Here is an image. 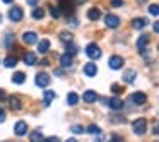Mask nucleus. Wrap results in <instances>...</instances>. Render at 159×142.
<instances>
[{"label":"nucleus","mask_w":159,"mask_h":142,"mask_svg":"<svg viewBox=\"0 0 159 142\" xmlns=\"http://www.w3.org/2000/svg\"><path fill=\"white\" fill-rule=\"evenodd\" d=\"M152 29H154V33H157V31H159V24H157V22H154V26H152Z\"/></svg>","instance_id":"obj_42"},{"label":"nucleus","mask_w":159,"mask_h":142,"mask_svg":"<svg viewBox=\"0 0 159 142\" xmlns=\"http://www.w3.org/2000/svg\"><path fill=\"white\" fill-rule=\"evenodd\" d=\"M86 55L89 57L91 60H99L103 53H101V48L96 43H89V45L86 46Z\"/></svg>","instance_id":"obj_2"},{"label":"nucleus","mask_w":159,"mask_h":142,"mask_svg":"<svg viewBox=\"0 0 159 142\" xmlns=\"http://www.w3.org/2000/svg\"><path fill=\"white\" fill-rule=\"evenodd\" d=\"M52 82V79H50V76L46 72H38L34 77V84L38 87H48V84Z\"/></svg>","instance_id":"obj_3"},{"label":"nucleus","mask_w":159,"mask_h":142,"mask_svg":"<svg viewBox=\"0 0 159 142\" xmlns=\"http://www.w3.org/2000/svg\"><path fill=\"white\" fill-rule=\"evenodd\" d=\"M135 77H137V70H134V69H128V70H125V72H123V80L127 84H134L135 82Z\"/></svg>","instance_id":"obj_13"},{"label":"nucleus","mask_w":159,"mask_h":142,"mask_svg":"<svg viewBox=\"0 0 159 142\" xmlns=\"http://www.w3.org/2000/svg\"><path fill=\"white\" fill-rule=\"evenodd\" d=\"M94 142H103V137H99V134H98V137L94 139Z\"/></svg>","instance_id":"obj_46"},{"label":"nucleus","mask_w":159,"mask_h":142,"mask_svg":"<svg viewBox=\"0 0 159 142\" xmlns=\"http://www.w3.org/2000/svg\"><path fill=\"white\" fill-rule=\"evenodd\" d=\"M123 63H125V60L121 58L120 55H113V57H110V60H108V67L113 69V70H120L121 67H123Z\"/></svg>","instance_id":"obj_5"},{"label":"nucleus","mask_w":159,"mask_h":142,"mask_svg":"<svg viewBox=\"0 0 159 142\" xmlns=\"http://www.w3.org/2000/svg\"><path fill=\"white\" fill-rule=\"evenodd\" d=\"M0 22H2V14H0Z\"/></svg>","instance_id":"obj_51"},{"label":"nucleus","mask_w":159,"mask_h":142,"mask_svg":"<svg viewBox=\"0 0 159 142\" xmlns=\"http://www.w3.org/2000/svg\"><path fill=\"white\" fill-rule=\"evenodd\" d=\"M48 50H50V41L48 39H41V41L38 43V53L45 55V53H48Z\"/></svg>","instance_id":"obj_20"},{"label":"nucleus","mask_w":159,"mask_h":142,"mask_svg":"<svg viewBox=\"0 0 159 142\" xmlns=\"http://www.w3.org/2000/svg\"><path fill=\"white\" fill-rule=\"evenodd\" d=\"M70 132H74V134H82V132H86V128L82 127V125H72V127H70Z\"/></svg>","instance_id":"obj_31"},{"label":"nucleus","mask_w":159,"mask_h":142,"mask_svg":"<svg viewBox=\"0 0 159 142\" xmlns=\"http://www.w3.org/2000/svg\"><path fill=\"white\" fill-rule=\"evenodd\" d=\"M104 22H106V26L110 29H116L118 26H120V17L115 14H108L106 17H104Z\"/></svg>","instance_id":"obj_6"},{"label":"nucleus","mask_w":159,"mask_h":142,"mask_svg":"<svg viewBox=\"0 0 159 142\" xmlns=\"http://www.w3.org/2000/svg\"><path fill=\"white\" fill-rule=\"evenodd\" d=\"M65 50H67V52L65 53H69V55H75V53H77V46L75 45H72V43H67V46H65Z\"/></svg>","instance_id":"obj_29"},{"label":"nucleus","mask_w":159,"mask_h":142,"mask_svg":"<svg viewBox=\"0 0 159 142\" xmlns=\"http://www.w3.org/2000/svg\"><path fill=\"white\" fill-rule=\"evenodd\" d=\"M41 65H43V67H46V65H50V62L45 58V60H41Z\"/></svg>","instance_id":"obj_45"},{"label":"nucleus","mask_w":159,"mask_h":142,"mask_svg":"<svg viewBox=\"0 0 159 142\" xmlns=\"http://www.w3.org/2000/svg\"><path fill=\"white\" fill-rule=\"evenodd\" d=\"M137 2H139V4H144V2H145V0H137Z\"/></svg>","instance_id":"obj_50"},{"label":"nucleus","mask_w":159,"mask_h":142,"mask_svg":"<svg viewBox=\"0 0 159 142\" xmlns=\"http://www.w3.org/2000/svg\"><path fill=\"white\" fill-rule=\"evenodd\" d=\"M145 26H147V21H145L144 17H137L132 21V28L134 29H144Z\"/></svg>","instance_id":"obj_19"},{"label":"nucleus","mask_w":159,"mask_h":142,"mask_svg":"<svg viewBox=\"0 0 159 142\" xmlns=\"http://www.w3.org/2000/svg\"><path fill=\"white\" fill-rule=\"evenodd\" d=\"M24 62H26V65H29V67L36 65V63H38V57H36V53L28 52V53L24 55Z\"/></svg>","instance_id":"obj_16"},{"label":"nucleus","mask_w":159,"mask_h":142,"mask_svg":"<svg viewBox=\"0 0 159 142\" xmlns=\"http://www.w3.org/2000/svg\"><path fill=\"white\" fill-rule=\"evenodd\" d=\"M108 103V106L111 108V110H115V111H118V110H123V99H120V98H111L110 101H106Z\"/></svg>","instance_id":"obj_10"},{"label":"nucleus","mask_w":159,"mask_h":142,"mask_svg":"<svg viewBox=\"0 0 159 142\" xmlns=\"http://www.w3.org/2000/svg\"><path fill=\"white\" fill-rule=\"evenodd\" d=\"M149 14H152V16H154V17H157L159 11H157V5H156V4L149 5Z\"/></svg>","instance_id":"obj_33"},{"label":"nucleus","mask_w":159,"mask_h":142,"mask_svg":"<svg viewBox=\"0 0 159 142\" xmlns=\"http://www.w3.org/2000/svg\"><path fill=\"white\" fill-rule=\"evenodd\" d=\"M86 132L87 134H93V135H98V134H101V128L98 127V125H94V123H91L89 127L86 128Z\"/></svg>","instance_id":"obj_28"},{"label":"nucleus","mask_w":159,"mask_h":142,"mask_svg":"<svg viewBox=\"0 0 159 142\" xmlns=\"http://www.w3.org/2000/svg\"><path fill=\"white\" fill-rule=\"evenodd\" d=\"M55 98H57L55 91H45V93H43V106H50V103H52Z\"/></svg>","instance_id":"obj_15"},{"label":"nucleus","mask_w":159,"mask_h":142,"mask_svg":"<svg viewBox=\"0 0 159 142\" xmlns=\"http://www.w3.org/2000/svg\"><path fill=\"white\" fill-rule=\"evenodd\" d=\"M43 142H60V139L55 137V135H52V137H48V139H43Z\"/></svg>","instance_id":"obj_36"},{"label":"nucleus","mask_w":159,"mask_h":142,"mask_svg":"<svg viewBox=\"0 0 159 142\" xmlns=\"http://www.w3.org/2000/svg\"><path fill=\"white\" fill-rule=\"evenodd\" d=\"M14 132H16V135H19V137L26 135V132H28V123L22 121V120H19L17 123H16V127H14Z\"/></svg>","instance_id":"obj_11"},{"label":"nucleus","mask_w":159,"mask_h":142,"mask_svg":"<svg viewBox=\"0 0 159 142\" xmlns=\"http://www.w3.org/2000/svg\"><path fill=\"white\" fill-rule=\"evenodd\" d=\"M111 91H113L115 94H120V93H123V87H121L120 84H113V86H111Z\"/></svg>","instance_id":"obj_34"},{"label":"nucleus","mask_w":159,"mask_h":142,"mask_svg":"<svg viewBox=\"0 0 159 142\" xmlns=\"http://www.w3.org/2000/svg\"><path fill=\"white\" fill-rule=\"evenodd\" d=\"M79 94L77 93H69L67 94V104H69V106H75L77 103H79Z\"/></svg>","instance_id":"obj_21"},{"label":"nucleus","mask_w":159,"mask_h":142,"mask_svg":"<svg viewBox=\"0 0 159 142\" xmlns=\"http://www.w3.org/2000/svg\"><path fill=\"white\" fill-rule=\"evenodd\" d=\"M84 74H86V77H96L98 76V65L93 62L86 63L84 65Z\"/></svg>","instance_id":"obj_8"},{"label":"nucleus","mask_w":159,"mask_h":142,"mask_svg":"<svg viewBox=\"0 0 159 142\" xmlns=\"http://www.w3.org/2000/svg\"><path fill=\"white\" fill-rule=\"evenodd\" d=\"M33 17H34L36 21H41V19L45 17V9L34 7V11H33Z\"/></svg>","instance_id":"obj_27"},{"label":"nucleus","mask_w":159,"mask_h":142,"mask_svg":"<svg viewBox=\"0 0 159 142\" xmlns=\"http://www.w3.org/2000/svg\"><path fill=\"white\" fill-rule=\"evenodd\" d=\"M111 121H115V123H125V118H121V117H113V118H111Z\"/></svg>","instance_id":"obj_38"},{"label":"nucleus","mask_w":159,"mask_h":142,"mask_svg":"<svg viewBox=\"0 0 159 142\" xmlns=\"http://www.w3.org/2000/svg\"><path fill=\"white\" fill-rule=\"evenodd\" d=\"M16 41V38H14V34H11V33H9L7 36H5V46H7V48H12V43Z\"/></svg>","instance_id":"obj_32"},{"label":"nucleus","mask_w":159,"mask_h":142,"mask_svg":"<svg viewBox=\"0 0 159 142\" xmlns=\"http://www.w3.org/2000/svg\"><path fill=\"white\" fill-rule=\"evenodd\" d=\"M5 98H7V94H5V91H4V89H0V101H2V99H5Z\"/></svg>","instance_id":"obj_41"},{"label":"nucleus","mask_w":159,"mask_h":142,"mask_svg":"<svg viewBox=\"0 0 159 142\" xmlns=\"http://www.w3.org/2000/svg\"><path fill=\"white\" fill-rule=\"evenodd\" d=\"M67 142H77L75 139H67Z\"/></svg>","instance_id":"obj_48"},{"label":"nucleus","mask_w":159,"mask_h":142,"mask_svg":"<svg viewBox=\"0 0 159 142\" xmlns=\"http://www.w3.org/2000/svg\"><path fill=\"white\" fill-rule=\"evenodd\" d=\"M43 139L45 137H43V132L39 130V128L34 132H31V135H29V140L31 142H43Z\"/></svg>","instance_id":"obj_22"},{"label":"nucleus","mask_w":159,"mask_h":142,"mask_svg":"<svg viewBox=\"0 0 159 142\" xmlns=\"http://www.w3.org/2000/svg\"><path fill=\"white\" fill-rule=\"evenodd\" d=\"M22 41H24L26 45H34V43L38 41V34H36L34 31H26L24 34H22Z\"/></svg>","instance_id":"obj_9"},{"label":"nucleus","mask_w":159,"mask_h":142,"mask_svg":"<svg viewBox=\"0 0 159 142\" xmlns=\"http://www.w3.org/2000/svg\"><path fill=\"white\" fill-rule=\"evenodd\" d=\"M151 43V34H142V36H139L137 38V50H142V48H145V46Z\"/></svg>","instance_id":"obj_12"},{"label":"nucleus","mask_w":159,"mask_h":142,"mask_svg":"<svg viewBox=\"0 0 159 142\" xmlns=\"http://www.w3.org/2000/svg\"><path fill=\"white\" fill-rule=\"evenodd\" d=\"M9 104H11V108L14 111L22 110V103H21V99H19L17 96H11V98H9Z\"/></svg>","instance_id":"obj_17"},{"label":"nucleus","mask_w":159,"mask_h":142,"mask_svg":"<svg viewBox=\"0 0 159 142\" xmlns=\"http://www.w3.org/2000/svg\"><path fill=\"white\" fill-rule=\"evenodd\" d=\"M84 2H87V0H74V4L79 5V4H84Z\"/></svg>","instance_id":"obj_44"},{"label":"nucleus","mask_w":159,"mask_h":142,"mask_svg":"<svg viewBox=\"0 0 159 142\" xmlns=\"http://www.w3.org/2000/svg\"><path fill=\"white\" fill-rule=\"evenodd\" d=\"M4 63H5V67H7V69H14V67L17 65V58H16V57H12V55H9L7 58L4 60Z\"/></svg>","instance_id":"obj_25"},{"label":"nucleus","mask_w":159,"mask_h":142,"mask_svg":"<svg viewBox=\"0 0 159 142\" xmlns=\"http://www.w3.org/2000/svg\"><path fill=\"white\" fill-rule=\"evenodd\" d=\"M0 121H5V110L0 108Z\"/></svg>","instance_id":"obj_39"},{"label":"nucleus","mask_w":159,"mask_h":142,"mask_svg":"<svg viewBox=\"0 0 159 142\" xmlns=\"http://www.w3.org/2000/svg\"><path fill=\"white\" fill-rule=\"evenodd\" d=\"M28 5H31V7H36V5H38V0H28Z\"/></svg>","instance_id":"obj_40"},{"label":"nucleus","mask_w":159,"mask_h":142,"mask_svg":"<svg viewBox=\"0 0 159 142\" xmlns=\"http://www.w3.org/2000/svg\"><path fill=\"white\" fill-rule=\"evenodd\" d=\"M48 9H50V16H52L53 19H58V17H60V11H58V7L52 5V7H48Z\"/></svg>","instance_id":"obj_30"},{"label":"nucleus","mask_w":159,"mask_h":142,"mask_svg":"<svg viewBox=\"0 0 159 142\" xmlns=\"http://www.w3.org/2000/svg\"><path fill=\"white\" fill-rule=\"evenodd\" d=\"M111 5L113 7H121L123 5V0H111Z\"/></svg>","instance_id":"obj_37"},{"label":"nucleus","mask_w":159,"mask_h":142,"mask_svg":"<svg viewBox=\"0 0 159 142\" xmlns=\"http://www.w3.org/2000/svg\"><path fill=\"white\" fill-rule=\"evenodd\" d=\"M55 74H57V76H63V69H57Z\"/></svg>","instance_id":"obj_43"},{"label":"nucleus","mask_w":159,"mask_h":142,"mask_svg":"<svg viewBox=\"0 0 159 142\" xmlns=\"http://www.w3.org/2000/svg\"><path fill=\"white\" fill-rule=\"evenodd\" d=\"M87 17H89V21H98V19L101 17V11L96 7L89 9V12H87Z\"/></svg>","instance_id":"obj_23"},{"label":"nucleus","mask_w":159,"mask_h":142,"mask_svg":"<svg viewBox=\"0 0 159 142\" xmlns=\"http://www.w3.org/2000/svg\"><path fill=\"white\" fill-rule=\"evenodd\" d=\"M132 130H134L135 135H144L145 132H147V120H145V118H137V120H134Z\"/></svg>","instance_id":"obj_1"},{"label":"nucleus","mask_w":159,"mask_h":142,"mask_svg":"<svg viewBox=\"0 0 159 142\" xmlns=\"http://www.w3.org/2000/svg\"><path fill=\"white\" fill-rule=\"evenodd\" d=\"M2 2H4V4H12L14 0H2Z\"/></svg>","instance_id":"obj_47"},{"label":"nucleus","mask_w":159,"mask_h":142,"mask_svg":"<svg viewBox=\"0 0 159 142\" xmlns=\"http://www.w3.org/2000/svg\"><path fill=\"white\" fill-rule=\"evenodd\" d=\"M62 2H72V0H58V4H62Z\"/></svg>","instance_id":"obj_49"},{"label":"nucleus","mask_w":159,"mask_h":142,"mask_svg":"<svg viewBox=\"0 0 159 142\" xmlns=\"http://www.w3.org/2000/svg\"><path fill=\"white\" fill-rule=\"evenodd\" d=\"M22 17H24V12H22L21 7H17V5H14V7L9 11V19H11L12 22H19L22 21Z\"/></svg>","instance_id":"obj_4"},{"label":"nucleus","mask_w":159,"mask_h":142,"mask_svg":"<svg viewBox=\"0 0 159 142\" xmlns=\"http://www.w3.org/2000/svg\"><path fill=\"white\" fill-rule=\"evenodd\" d=\"M60 39H62L63 43H72L74 34H72V33H69V31H62V33H60Z\"/></svg>","instance_id":"obj_26"},{"label":"nucleus","mask_w":159,"mask_h":142,"mask_svg":"<svg viewBox=\"0 0 159 142\" xmlns=\"http://www.w3.org/2000/svg\"><path fill=\"white\" fill-rule=\"evenodd\" d=\"M108 142H123V139H121L118 134H113V135H111V139H110Z\"/></svg>","instance_id":"obj_35"},{"label":"nucleus","mask_w":159,"mask_h":142,"mask_svg":"<svg viewBox=\"0 0 159 142\" xmlns=\"http://www.w3.org/2000/svg\"><path fill=\"white\" fill-rule=\"evenodd\" d=\"M60 63H62L63 69H70V67H72V55L63 53V55L60 57Z\"/></svg>","instance_id":"obj_18"},{"label":"nucleus","mask_w":159,"mask_h":142,"mask_svg":"<svg viewBox=\"0 0 159 142\" xmlns=\"http://www.w3.org/2000/svg\"><path fill=\"white\" fill-rule=\"evenodd\" d=\"M96 99H98V94H96V91H86V93L82 94V101L84 103H96Z\"/></svg>","instance_id":"obj_14"},{"label":"nucleus","mask_w":159,"mask_h":142,"mask_svg":"<svg viewBox=\"0 0 159 142\" xmlns=\"http://www.w3.org/2000/svg\"><path fill=\"white\" fill-rule=\"evenodd\" d=\"M26 80V74L24 72H16L14 76H12V82L14 84H24Z\"/></svg>","instance_id":"obj_24"},{"label":"nucleus","mask_w":159,"mask_h":142,"mask_svg":"<svg viewBox=\"0 0 159 142\" xmlns=\"http://www.w3.org/2000/svg\"><path fill=\"white\" fill-rule=\"evenodd\" d=\"M130 99L134 101L135 104H139V106H140V104H145V103H147V94L137 91V93H134V94L130 96Z\"/></svg>","instance_id":"obj_7"}]
</instances>
